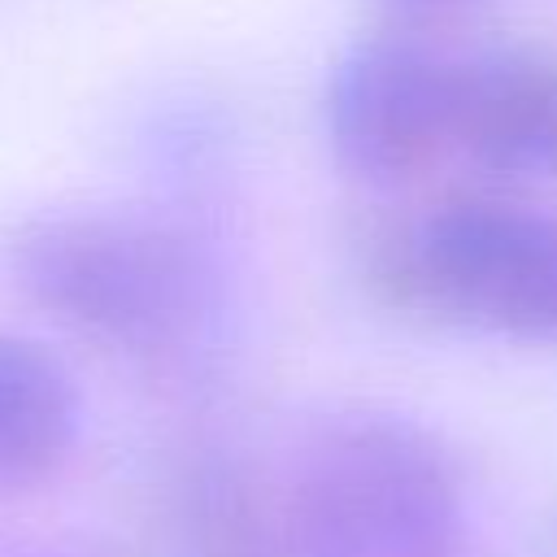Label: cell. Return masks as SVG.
I'll return each mask as SVG.
<instances>
[{
	"label": "cell",
	"instance_id": "cell-1",
	"mask_svg": "<svg viewBox=\"0 0 557 557\" xmlns=\"http://www.w3.org/2000/svg\"><path fill=\"white\" fill-rule=\"evenodd\" d=\"M22 292L78 335L126 357L191 348L213 313L205 257L178 231L117 213L30 218L9 244Z\"/></svg>",
	"mask_w": 557,
	"mask_h": 557
},
{
	"label": "cell",
	"instance_id": "cell-2",
	"mask_svg": "<svg viewBox=\"0 0 557 557\" xmlns=\"http://www.w3.org/2000/svg\"><path fill=\"white\" fill-rule=\"evenodd\" d=\"M287 531L296 557H470L457 466L392 413L335 418L305 448Z\"/></svg>",
	"mask_w": 557,
	"mask_h": 557
},
{
	"label": "cell",
	"instance_id": "cell-3",
	"mask_svg": "<svg viewBox=\"0 0 557 557\" xmlns=\"http://www.w3.org/2000/svg\"><path fill=\"white\" fill-rule=\"evenodd\" d=\"M409 300L522 339H557V222L500 200L435 209L396 248Z\"/></svg>",
	"mask_w": 557,
	"mask_h": 557
},
{
	"label": "cell",
	"instance_id": "cell-4",
	"mask_svg": "<svg viewBox=\"0 0 557 557\" xmlns=\"http://www.w3.org/2000/svg\"><path fill=\"white\" fill-rule=\"evenodd\" d=\"M326 126L335 152L366 178H405L453 148L457 61L413 44H366L331 78Z\"/></svg>",
	"mask_w": 557,
	"mask_h": 557
},
{
	"label": "cell",
	"instance_id": "cell-5",
	"mask_svg": "<svg viewBox=\"0 0 557 557\" xmlns=\"http://www.w3.org/2000/svg\"><path fill=\"white\" fill-rule=\"evenodd\" d=\"M453 148L500 174L557 178V61L527 52L461 61Z\"/></svg>",
	"mask_w": 557,
	"mask_h": 557
},
{
	"label": "cell",
	"instance_id": "cell-6",
	"mask_svg": "<svg viewBox=\"0 0 557 557\" xmlns=\"http://www.w3.org/2000/svg\"><path fill=\"white\" fill-rule=\"evenodd\" d=\"M74 387L30 339L0 335V483L22 487L52 474L74 444Z\"/></svg>",
	"mask_w": 557,
	"mask_h": 557
},
{
	"label": "cell",
	"instance_id": "cell-7",
	"mask_svg": "<svg viewBox=\"0 0 557 557\" xmlns=\"http://www.w3.org/2000/svg\"><path fill=\"white\" fill-rule=\"evenodd\" d=\"M178 518L187 557H296L287 513L278 518L231 461H200L187 474Z\"/></svg>",
	"mask_w": 557,
	"mask_h": 557
},
{
	"label": "cell",
	"instance_id": "cell-8",
	"mask_svg": "<svg viewBox=\"0 0 557 557\" xmlns=\"http://www.w3.org/2000/svg\"><path fill=\"white\" fill-rule=\"evenodd\" d=\"M396 4H405V9H448L457 0H396Z\"/></svg>",
	"mask_w": 557,
	"mask_h": 557
}]
</instances>
